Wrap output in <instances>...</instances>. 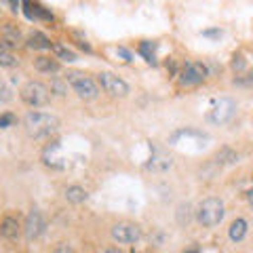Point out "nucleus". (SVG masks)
<instances>
[{"label": "nucleus", "mask_w": 253, "mask_h": 253, "mask_svg": "<svg viewBox=\"0 0 253 253\" xmlns=\"http://www.w3.org/2000/svg\"><path fill=\"white\" fill-rule=\"evenodd\" d=\"M23 129H26L28 137L32 139H44L59 131V118L49 112L32 110V112L23 116Z\"/></svg>", "instance_id": "nucleus-1"}, {"label": "nucleus", "mask_w": 253, "mask_h": 253, "mask_svg": "<svg viewBox=\"0 0 253 253\" xmlns=\"http://www.w3.org/2000/svg\"><path fill=\"white\" fill-rule=\"evenodd\" d=\"M66 81L70 83V86L74 89V93L78 95L81 99H97L99 97V89L101 86L97 84V81L95 78H91L89 74L84 72H78V70H70V72L66 74Z\"/></svg>", "instance_id": "nucleus-2"}, {"label": "nucleus", "mask_w": 253, "mask_h": 253, "mask_svg": "<svg viewBox=\"0 0 253 253\" xmlns=\"http://www.w3.org/2000/svg\"><path fill=\"white\" fill-rule=\"evenodd\" d=\"M224 215H226L224 203H221L219 199H213V196L211 199H205L199 205V209H196V219H199V224L203 228H213V226L221 224Z\"/></svg>", "instance_id": "nucleus-3"}, {"label": "nucleus", "mask_w": 253, "mask_h": 253, "mask_svg": "<svg viewBox=\"0 0 253 253\" xmlns=\"http://www.w3.org/2000/svg\"><path fill=\"white\" fill-rule=\"evenodd\" d=\"M19 95H21V101L26 106H30V108H42V106H46L51 101V89L46 86L44 83H41V81H28L26 84L21 86V91H19Z\"/></svg>", "instance_id": "nucleus-4"}, {"label": "nucleus", "mask_w": 253, "mask_h": 253, "mask_svg": "<svg viewBox=\"0 0 253 253\" xmlns=\"http://www.w3.org/2000/svg\"><path fill=\"white\" fill-rule=\"evenodd\" d=\"M209 76V70H207V63L203 61H188L179 72V84L181 86H199L207 81Z\"/></svg>", "instance_id": "nucleus-5"}, {"label": "nucleus", "mask_w": 253, "mask_h": 253, "mask_svg": "<svg viewBox=\"0 0 253 253\" xmlns=\"http://www.w3.org/2000/svg\"><path fill=\"white\" fill-rule=\"evenodd\" d=\"M234 114H236V101L230 99V97H219L211 104L207 118L213 125H226Z\"/></svg>", "instance_id": "nucleus-6"}, {"label": "nucleus", "mask_w": 253, "mask_h": 253, "mask_svg": "<svg viewBox=\"0 0 253 253\" xmlns=\"http://www.w3.org/2000/svg\"><path fill=\"white\" fill-rule=\"evenodd\" d=\"M97 84L112 97H126L131 93V86L126 84L121 76H116L112 72H99L97 74Z\"/></svg>", "instance_id": "nucleus-7"}, {"label": "nucleus", "mask_w": 253, "mask_h": 253, "mask_svg": "<svg viewBox=\"0 0 253 253\" xmlns=\"http://www.w3.org/2000/svg\"><path fill=\"white\" fill-rule=\"evenodd\" d=\"M112 239L121 245H131V243H137L141 239V228L133 221H118V224L112 226Z\"/></svg>", "instance_id": "nucleus-8"}, {"label": "nucleus", "mask_w": 253, "mask_h": 253, "mask_svg": "<svg viewBox=\"0 0 253 253\" xmlns=\"http://www.w3.org/2000/svg\"><path fill=\"white\" fill-rule=\"evenodd\" d=\"M46 230V217L41 209H32L26 217V224H23V234H26L28 241H36L41 239Z\"/></svg>", "instance_id": "nucleus-9"}, {"label": "nucleus", "mask_w": 253, "mask_h": 253, "mask_svg": "<svg viewBox=\"0 0 253 253\" xmlns=\"http://www.w3.org/2000/svg\"><path fill=\"white\" fill-rule=\"evenodd\" d=\"M23 44V36H21V30L17 28V23H11L6 21L2 23V28H0V49H19Z\"/></svg>", "instance_id": "nucleus-10"}, {"label": "nucleus", "mask_w": 253, "mask_h": 253, "mask_svg": "<svg viewBox=\"0 0 253 253\" xmlns=\"http://www.w3.org/2000/svg\"><path fill=\"white\" fill-rule=\"evenodd\" d=\"M23 13L28 19H44V21H55L53 13H49L42 4H38L36 0H23Z\"/></svg>", "instance_id": "nucleus-11"}, {"label": "nucleus", "mask_w": 253, "mask_h": 253, "mask_svg": "<svg viewBox=\"0 0 253 253\" xmlns=\"http://www.w3.org/2000/svg\"><path fill=\"white\" fill-rule=\"evenodd\" d=\"M21 234V224L17 217L13 215H6L2 221H0V236L6 241H17Z\"/></svg>", "instance_id": "nucleus-12"}, {"label": "nucleus", "mask_w": 253, "mask_h": 253, "mask_svg": "<svg viewBox=\"0 0 253 253\" xmlns=\"http://www.w3.org/2000/svg\"><path fill=\"white\" fill-rule=\"evenodd\" d=\"M171 167H173V158L169 154H165L163 150H156V152L152 154V158H150V163H146V169L148 171H156V173L167 171Z\"/></svg>", "instance_id": "nucleus-13"}, {"label": "nucleus", "mask_w": 253, "mask_h": 253, "mask_svg": "<svg viewBox=\"0 0 253 253\" xmlns=\"http://www.w3.org/2000/svg\"><path fill=\"white\" fill-rule=\"evenodd\" d=\"M26 46L32 51H46V49H53V42L42 34V32H32L26 41Z\"/></svg>", "instance_id": "nucleus-14"}, {"label": "nucleus", "mask_w": 253, "mask_h": 253, "mask_svg": "<svg viewBox=\"0 0 253 253\" xmlns=\"http://www.w3.org/2000/svg\"><path fill=\"white\" fill-rule=\"evenodd\" d=\"M249 230V224H247V219H243V217H236L230 228H228V236H230V241L232 243H241L245 239V234H247Z\"/></svg>", "instance_id": "nucleus-15"}, {"label": "nucleus", "mask_w": 253, "mask_h": 253, "mask_svg": "<svg viewBox=\"0 0 253 253\" xmlns=\"http://www.w3.org/2000/svg\"><path fill=\"white\" fill-rule=\"evenodd\" d=\"M34 68L42 74H55V72H59V61L46 57V55H41V57L34 59Z\"/></svg>", "instance_id": "nucleus-16"}, {"label": "nucleus", "mask_w": 253, "mask_h": 253, "mask_svg": "<svg viewBox=\"0 0 253 253\" xmlns=\"http://www.w3.org/2000/svg\"><path fill=\"white\" fill-rule=\"evenodd\" d=\"M234 163H239V154L232 148L224 146L215 152V165H219V167H228V165H234Z\"/></svg>", "instance_id": "nucleus-17"}, {"label": "nucleus", "mask_w": 253, "mask_h": 253, "mask_svg": "<svg viewBox=\"0 0 253 253\" xmlns=\"http://www.w3.org/2000/svg\"><path fill=\"white\" fill-rule=\"evenodd\" d=\"M89 199V194H86V190L83 186H68L66 188V201L72 203V205H81Z\"/></svg>", "instance_id": "nucleus-18"}, {"label": "nucleus", "mask_w": 253, "mask_h": 253, "mask_svg": "<svg viewBox=\"0 0 253 253\" xmlns=\"http://www.w3.org/2000/svg\"><path fill=\"white\" fill-rule=\"evenodd\" d=\"M53 53H55V57L61 59V61H68V63H72L78 59V55L70 49V46L66 44H61V42H53Z\"/></svg>", "instance_id": "nucleus-19"}, {"label": "nucleus", "mask_w": 253, "mask_h": 253, "mask_svg": "<svg viewBox=\"0 0 253 253\" xmlns=\"http://www.w3.org/2000/svg\"><path fill=\"white\" fill-rule=\"evenodd\" d=\"M137 51H139V55L148 63H152V66L156 63V42H152V41H141L139 46H137Z\"/></svg>", "instance_id": "nucleus-20"}, {"label": "nucleus", "mask_w": 253, "mask_h": 253, "mask_svg": "<svg viewBox=\"0 0 253 253\" xmlns=\"http://www.w3.org/2000/svg\"><path fill=\"white\" fill-rule=\"evenodd\" d=\"M17 63V55H13L9 49H0V68H15Z\"/></svg>", "instance_id": "nucleus-21"}, {"label": "nucleus", "mask_w": 253, "mask_h": 253, "mask_svg": "<svg viewBox=\"0 0 253 253\" xmlns=\"http://www.w3.org/2000/svg\"><path fill=\"white\" fill-rule=\"evenodd\" d=\"M190 217H192V211H190V205H188V203H186V205L181 203L179 207H177V221H179L181 226H186L188 221H190Z\"/></svg>", "instance_id": "nucleus-22"}, {"label": "nucleus", "mask_w": 253, "mask_h": 253, "mask_svg": "<svg viewBox=\"0 0 253 253\" xmlns=\"http://www.w3.org/2000/svg\"><path fill=\"white\" fill-rule=\"evenodd\" d=\"M11 99H13V91H11V86L6 84L4 81H0V104H9Z\"/></svg>", "instance_id": "nucleus-23"}, {"label": "nucleus", "mask_w": 253, "mask_h": 253, "mask_svg": "<svg viewBox=\"0 0 253 253\" xmlns=\"http://www.w3.org/2000/svg\"><path fill=\"white\" fill-rule=\"evenodd\" d=\"M66 84H68V81H66ZM66 84H63V81H59V78H51V86H49V89L55 95H66L68 93Z\"/></svg>", "instance_id": "nucleus-24"}, {"label": "nucleus", "mask_w": 253, "mask_h": 253, "mask_svg": "<svg viewBox=\"0 0 253 253\" xmlns=\"http://www.w3.org/2000/svg\"><path fill=\"white\" fill-rule=\"evenodd\" d=\"M15 123H17V118H15V114H11V112L0 114V129H9V126H13Z\"/></svg>", "instance_id": "nucleus-25"}, {"label": "nucleus", "mask_w": 253, "mask_h": 253, "mask_svg": "<svg viewBox=\"0 0 253 253\" xmlns=\"http://www.w3.org/2000/svg\"><path fill=\"white\" fill-rule=\"evenodd\" d=\"M232 68L236 70V72H243V70L247 68V61H245L243 53H234V57H232Z\"/></svg>", "instance_id": "nucleus-26"}, {"label": "nucleus", "mask_w": 253, "mask_h": 253, "mask_svg": "<svg viewBox=\"0 0 253 253\" xmlns=\"http://www.w3.org/2000/svg\"><path fill=\"white\" fill-rule=\"evenodd\" d=\"M72 36L76 38V44H78V46H81V49H83V51H86V53H91V51H93V49H91V44H89V42H86V38H84V36L81 34V32H72Z\"/></svg>", "instance_id": "nucleus-27"}, {"label": "nucleus", "mask_w": 253, "mask_h": 253, "mask_svg": "<svg viewBox=\"0 0 253 253\" xmlns=\"http://www.w3.org/2000/svg\"><path fill=\"white\" fill-rule=\"evenodd\" d=\"M116 53L121 55V57H123L126 63H129V61H133V55H131V51H126L125 46H118V49H116Z\"/></svg>", "instance_id": "nucleus-28"}, {"label": "nucleus", "mask_w": 253, "mask_h": 253, "mask_svg": "<svg viewBox=\"0 0 253 253\" xmlns=\"http://www.w3.org/2000/svg\"><path fill=\"white\" fill-rule=\"evenodd\" d=\"M53 253H74V249L70 247L68 243H59L57 247H55V251H53Z\"/></svg>", "instance_id": "nucleus-29"}, {"label": "nucleus", "mask_w": 253, "mask_h": 253, "mask_svg": "<svg viewBox=\"0 0 253 253\" xmlns=\"http://www.w3.org/2000/svg\"><path fill=\"white\" fill-rule=\"evenodd\" d=\"M4 2L9 4V9H11L13 13H19V11H21V9H19V6H21V4H19V0H4Z\"/></svg>", "instance_id": "nucleus-30"}, {"label": "nucleus", "mask_w": 253, "mask_h": 253, "mask_svg": "<svg viewBox=\"0 0 253 253\" xmlns=\"http://www.w3.org/2000/svg\"><path fill=\"white\" fill-rule=\"evenodd\" d=\"M203 36H213V38H215V36H221V30H205V32H203Z\"/></svg>", "instance_id": "nucleus-31"}, {"label": "nucleus", "mask_w": 253, "mask_h": 253, "mask_svg": "<svg viewBox=\"0 0 253 253\" xmlns=\"http://www.w3.org/2000/svg\"><path fill=\"white\" fill-rule=\"evenodd\" d=\"M106 253H125V251H121V249H118V247H110Z\"/></svg>", "instance_id": "nucleus-32"}, {"label": "nucleus", "mask_w": 253, "mask_h": 253, "mask_svg": "<svg viewBox=\"0 0 253 253\" xmlns=\"http://www.w3.org/2000/svg\"><path fill=\"white\" fill-rule=\"evenodd\" d=\"M184 253H201V251H199V249H196V247H188V249H186Z\"/></svg>", "instance_id": "nucleus-33"}, {"label": "nucleus", "mask_w": 253, "mask_h": 253, "mask_svg": "<svg viewBox=\"0 0 253 253\" xmlns=\"http://www.w3.org/2000/svg\"><path fill=\"white\" fill-rule=\"evenodd\" d=\"M247 199H249V205L253 207V190H251V192H247Z\"/></svg>", "instance_id": "nucleus-34"}, {"label": "nucleus", "mask_w": 253, "mask_h": 253, "mask_svg": "<svg viewBox=\"0 0 253 253\" xmlns=\"http://www.w3.org/2000/svg\"><path fill=\"white\" fill-rule=\"evenodd\" d=\"M144 253H152V251H144Z\"/></svg>", "instance_id": "nucleus-35"}]
</instances>
